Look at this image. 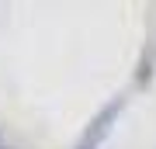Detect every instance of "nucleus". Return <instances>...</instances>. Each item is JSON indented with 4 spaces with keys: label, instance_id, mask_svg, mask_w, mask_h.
Segmentation results:
<instances>
[{
    "label": "nucleus",
    "instance_id": "nucleus-1",
    "mask_svg": "<svg viewBox=\"0 0 156 149\" xmlns=\"http://www.w3.org/2000/svg\"><path fill=\"white\" fill-rule=\"evenodd\" d=\"M122 108H125V97L108 101V104L101 108L94 118H90V125L83 128V135H80L76 149H101V142L111 135V128H115V122H118V115H122Z\"/></svg>",
    "mask_w": 156,
    "mask_h": 149
},
{
    "label": "nucleus",
    "instance_id": "nucleus-2",
    "mask_svg": "<svg viewBox=\"0 0 156 149\" xmlns=\"http://www.w3.org/2000/svg\"><path fill=\"white\" fill-rule=\"evenodd\" d=\"M0 149H4V146H0Z\"/></svg>",
    "mask_w": 156,
    "mask_h": 149
}]
</instances>
